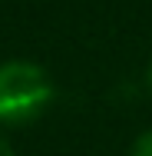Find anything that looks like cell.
<instances>
[{"label":"cell","mask_w":152,"mask_h":156,"mask_svg":"<svg viewBox=\"0 0 152 156\" xmlns=\"http://www.w3.org/2000/svg\"><path fill=\"white\" fill-rule=\"evenodd\" d=\"M56 96L50 73L30 60L0 63V126H27L40 120Z\"/></svg>","instance_id":"6da1fadb"},{"label":"cell","mask_w":152,"mask_h":156,"mask_svg":"<svg viewBox=\"0 0 152 156\" xmlns=\"http://www.w3.org/2000/svg\"><path fill=\"white\" fill-rule=\"evenodd\" d=\"M132 156H152V129H146V133L132 143Z\"/></svg>","instance_id":"7a4b0ae2"},{"label":"cell","mask_w":152,"mask_h":156,"mask_svg":"<svg viewBox=\"0 0 152 156\" xmlns=\"http://www.w3.org/2000/svg\"><path fill=\"white\" fill-rule=\"evenodd\" d=\"M146 90L152 93V63H149V70H146Z\"/></svg>","instance_id":"277c9868"},{"label":"cell","mask_w":152,"mask_h":156,"mask_svg":"<svg viewBox=\"0 0 152 156\" xmlns=\"http://www.w3.org/2000/svg\"><path fill=\"white\" fill-rule=\"evenodd\" d=\"M0 156H13V150H10V143L3 140V133H0Z\"/></svg>","instance_id":"3957f363"}]
</instances>
